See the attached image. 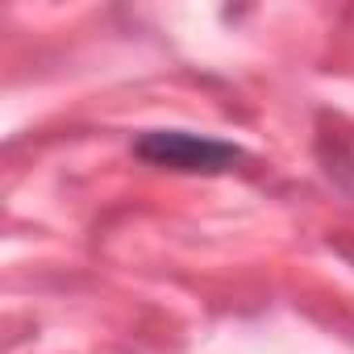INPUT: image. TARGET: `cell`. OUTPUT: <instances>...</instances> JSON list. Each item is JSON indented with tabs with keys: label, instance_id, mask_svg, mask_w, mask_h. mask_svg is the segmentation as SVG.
I'll return each mask as SVG.
<instances>
[{
	"label": "cell",
	"instance_id": "obj_1",
	"mask_svg": "<svg viewBox=\"0 0 354 354\" xmlns=\"http://www.w3.org/2000/svg\"><path fill=\"white\" fill-rule=\"evenodd\" d=\"M133 158L167 171H188V175H225L238 162H246V150L238 142L192 133V129H146L133 138Z\"/></svg>",
	"mask_w": 354,
	"mask_h": 354
}]
</instances>
